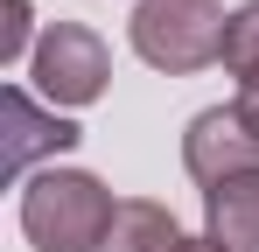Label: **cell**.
<instances>
[{"mask_svg": "<svg viewBox=\"0 0 259 252\" xmlns=\"http://www.w3.org/2000/svg\"><path fill=\"white\" fill-rule=\"evenodd\" d=\"M175 245H182V231H175L168 203H154V196H126L98 252H175Z\"/></svg>", "mask_w": 259, "mask_h": 252, "instance_id": "52a82bcc", "label": "cell"}, {"mask_svg": "<svg viewBox=\"0 0 259 252\" xmlns=\"http://www.w3.org/2000/svg\"><path fill=\"white\" fill-rule=\"evenodd\" d=\"M0 14H7V21H0V63H21V56H35V7H28V0H0Z\"/></svg>", "mask_w": 259, "mask_h": 252, "instance_id": "9c48e42d", "label": "cell"}, {"mask_svg": "<svg viewBox=\"0 0 259 252\" xmlns=\"http://www.w3.org/2000/svg\"><path fill=\"white\" fill-rule=\"evenodd\" d=\"M224 28H231V14L217 0H140L126 14L133 56L147 70H168V77L224 63Z\"/></svg>", "mask_w": 259, "mask_h": 252, "instance_id": "7a4b0ae2", "label": "cell"}, {"mask_svg": "<svg viewBox=\"0 0 259 252\" xmlns=\"http://www.w3.org/2000/svg\"><path fill=\"white\" fill-rule=\"evenodd\" d=\"M175 252H224V245H217L210 231H203V238H182V245H175Z\"/></svg>", "mask_w": 259, "mask_h": 252, "instance_id": "8fae6325", "label": "cell"}, {"mask_svg": "<svg viewBox=\"0 0 259 252\" xmlns=\"http://www.w3.org/2000/svg\"><path fill=\"white\" fill-rule=\"evenodd\" d=\"M77 140H84V126L70 119V112H56V105H35L21 84H0V175H7V182L35 175V161H56V154H70Z\"/></svg>", "mask_w": 259, "mask_h": 252, "instance_id": "277c9868", "label": "cell"}, {"mask_svg": "<svg viewBox=\"0 0 259 252\" xmlns=\"http://www.w3.org/2000/svg\"><path fill=\"white\" fill-rule=\"evenodd\" d=\"M224 70L231 77H252L259 70V0H245L231 14V28H224Z\"/></svg>", "mask_w": 259, "mask_h": 252, "instance_id": "ba28073f", "label": "cell"}, {"mask_svg": "<svg viewBox=\"0 0 259 252\" xmlns=\"http://www.w3.org/2000/svg\"><path fill=\"white\" fill-rule=\"evenodd\" d=\"M203 231L224 252H259V168L203 189Z\"/></svg>", "mask_w": 259, "mask_h": 252, "instance_id": "8992f818", "label": "cell"}, {"mask_svg": "<svg viewBox=\"0 0 259 252\" xmlns=\"http://www.w3.org/2000/svg\"><path fill=\"white\" fill-rule=\"evenodd\" d=\"M112 217L119 203L91 168H35L21 182V238L35 252H98Z\"/></svg>", "mask_w": 259, "mask_h": 252, "instance_id": "6da1fadb", "label": "cell"}, {"mask_svg": "<svg viewBox=\"0 0 259 252\" xmlns=\"http://www.w3.org/2000/svg\"><path fill=\"white\" fill-rule=\"evenodd\" d=\"M28 77L42 91V105L56 112H84L105 98V84H112V49L98 28L84 21H49L42 42H35V56H28Z\"/></svg>", "mask_w": 259, "mask_h": 252, "instance_id": "3957f363", "label": "cell"}, {"mask_svg": "<svg viewBox=\"0 0 259 252\" xmlns=\"http://www.w3.org/2000/svg\"><path fill=\"white\" fill-rule=\"evenodd\" d=\"M182 168H189L203 189L231 182V175H252V168H259V140H252V126L238 119L231 105L196 112V119L182 126Z\"/></svg>", "mask_w": 259, "mask_h": 252, "instance_id": "5b68a950", "label": "cell"}, {"mask_svg": "<svg viewBox=\"0 0 259 252\" xmlns=\"http://www.w3.org/2000/svg\"><path fill=\"white\" fill-rule=\"evenodd\" d=\"M231 112L252 126V140H259V70H252V77H238V98H231Z\"/></svg>", "mask_w": 259, "mask_h": 252, "instance_id": "30bf717a", "label": "cell"}]
</instances>
